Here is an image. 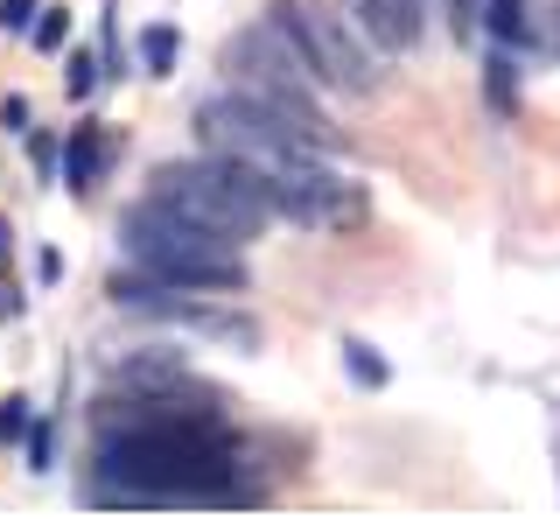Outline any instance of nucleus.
Here are the masks:
<instances>
[{"label": "nucleus", "mask_w": 560, "mask_h": 519, "mask_svg": "<svg viewBox=\"0 0 560 519\" xmlns=\"http://www.w3.org/2000/svg\"><path fill=\"white\" fill-rule=\"evenodd\" d=\"M197 141L210 154H232L245 169H280V162H294V154H329L308 127L280 119L273 106H259V99H245V92L203 99L197 106Z\"/></svg>", "instance_id": "obj_5"}, {"label": "nucleus", "mask_w": 560, "mask_h": 519, "mask_svg": "<svg viewBox=\"0 0 560 519\" xmlns=\"http://www.w3.org/2000/svg\"><path fill=\"white\" fill-rule=\"evenodd\" d=\"M238 442L218 414L154 428H105L98 506H259V484H238Z\"/></svg>", "instance_id": "obj_1"}, {"label": "nucleus", "mask_w": 560, "mask_h": 519, "mask_svg": "<svg viewBox=\"0 0 560 519\" xmlns=\"http://www.w3.org/2000/svg\"><path fill=\"white\" fill-rule=\"evenodd\" d=\"M273 28H288V43L302 49V64L315 71V84H329V92H350V99H372L378 92V57L364 49V36L343 22V14L315 8V0H273L267 8Z\"/></svg>", "instance_id": "obj_6"}, {"label": "nucleus", "mask_w": 560, "mask_h": 519, "mask_svg": "<svg viewBox=\"0 0 560 519\" xmlns=\"http://www.w3.org/2000/svg\"><path fill=\"white\" fill-rule=\"evenodd\" d=\"M224 71H232V92L273 106L280 119H294V127H308L323 148L337 141L323 99H315V71L302 64V49L288 43V28L259 22V28H245V36H232V43H224Z\"/></svg>", "instance_id": "obj_4"}, {"label": "nucleus", "mask_w": 560, "mask_h": 519, "mask_svg": "<svg viewBox=\"0 0 560 519\" xmlns=\"http://www.w3.org/2000/svg\"><path fill=\"white\" fill-rule=\"evenodd\" d=\"M358 28L378 49H413L428 28V0H358Z\"/></svg>", "instance_id": "obj_9"}, {"label": "nucleus", "mask_w": 560, "mask_h": 519, "mask_svg": "<svg viewBox=\"0 0 560 519\" xmlns=\"http://www.w3.org/2000/svg\"><path fill=\"white\" fill-rule=\"evenodd\" d=\"M483 99H490V113H504V119L518 113V71H512V57H490L483 64Z\"/></svg>", "instance_id": "obj_12"}, {"label": "nucleus", "mask_w": 560, "mask_h": 519, "mask_svg": "<svg viewBox=\"0 0 560 519\" xmlns=\"http://www.w3.org/2000/svg\"><path fill=\"white\" fill-rule=\"evenodd\" d=\"M259 183H267L273 218H294L308 232H350V224H364V211H372L358 183L323 169V154H294L280 169H259Z\"/></svg>", "instance_id": "obj_7"}, {"label": "nucleus", "mask_w": 560, "mask_h": 519, "mask_svg": "<svg viewBox=\"0 0 560 519\" xmlns=\"http://www.w3.org/2000/svg\"><path fill=\"white\" fill-rule=\"evenodd\" d=\"M98 169H105V134L98 127H78V134H70V148H63V183L70 189H92Z\"/></svg>", "instance_id": "obj_10"}, {"label": "nucleus", "mask_w": 560, "mask_h": 519, "mask_svg": "<svg viewBox=\"0 0 560 519\" xmlns=\"http://www.w3.org/2000/svg\"><path fill=\"white\" fill-rule=\"evenodd\" d=\"M343 372L358 379V387H385V379H393V372H385V358H378L364 337H350V344H343Z\"/></svg>", "instance_id": "obj_14"}, {"label": "nucleus", "mask_w": 560, "mask_h": 519, "mask_svg": "<svg viewBox=\"0 0 560 519\" xmlns=\"http://www.w3.org/2000/svg\"><path fill=\"white\" fill-rule=\"evenodd\" d=\"M448 14H455V36H469L483 22V0H448Z\"/></svg>", "instance_id": "obj_19"}, {"label": "nucleus", "mask_w": 560, "mask_h": 519, "mask_svg": "<svg viewBox=\"0 0 560 519\" xmlns=\"http://www.w3.org/2000/svg\"><path fill=\"white\" fill-rule=\"evenodd\" d=\"M154 197L175 204L183 218L210 224V232L238 239V246H245V239H259V232H267V218H273L259 169L232 162V154H210V162H162V169H154Z\"/></svg>", "instance_id": "obj_3"}, {"label": "nucleus", "mask_w": 560, "mask_h": 519, "mask_svg": "<svg viewBox=\"0 0 560 519\" xmlns=\"http://www.w3.org/2000/svg\"><path fill=\"white\" fill-rule=\"evenodd\" d=\"M0 127H8V134L28 127V99H8V106H0Z\"/></svg>", "instance_id": "obj_20"}, {"label": "nucleus", "mask_w": 560, "mask_h": 519, "mask_svg": "<svg viewBox=\"0 0 560 519\" xmlns=\"http://www.w3.org/2000/svg\"><path fill=\"white\" fill-rule=\"evenodd\" d=\"M119 246L140 274H162L175 288H210V296H238L245 288V260H238V239L210 232V224L183 218L175 204L148 197L119 218Z\"/></svg>", "instance_id": "obj_2"}, {"label": "nucleus", "mask_w": 560, "mask_h": 519, "mask_svg": "<svg viewBox=\"0 0 560 519\" xmlns=\"http://www.w3.org/2000/svg\"><path fill=\"white\" fill-rule=\"evenodd\" d=\"M483 28L498 43H525V28H533L525 22V0H483Z\"/></svg>", "instance_id": "obj_13"}, {"label": "nucleus", "mask_w": 560, "mask_h": 519, "mask_svg": "<svg viewBox=\"0 0 560 519\" xmlns=\"http://www.w3.org/2000/svg\"><path fill=\"white\" fill-rule=\"evenodd\" d=\"M43 0H0V28H35Z\"/></svg>", "instance_id": "obj_17"}, {"label": "nucleus", "mask_w": 560, "mask_h": 519, "mask_svg": "<svg viewBox=\"0 0 560 519\" xmlns=\"http://www.w3.org/2000/svg\"><path fill=\"white\" fill-rule=\"evenodd\" d=\"M113 302L133 309V316H154V323H183V331H197L210 344H238V351H253V344H259V323L253 316H238V309H210L197 288H175V281L140 274V267L113 281Z\"/></svg>", "instance_id": "obj_8"}, {"label": "nucleus", "mask_w": 560, "mask_h": 519, "mask_svg": "<svg viewBox=\"0 0 560 519\" xmlns=\"http://www.w3.org/2000/svg\"><path fill=\"white\" fill-rule=\"evenodd\" d=\"M28 436V401H0V442H22Z\"/></svg>", "instance_id": "obj_16"}, {"label": "nucleus", "mask_w": 560, "mask_h": 519, "mask_svg": "<svg viewBox=\"0 0 560 519\" xmlns=\"http://www.w3.org/2000/svg\"><path fill=\"white\" fill-rule=\"evenodd\" d=\"M28 457H35V471H49V428H35V436H28Z\"/></svg>", "instance_id": "obj_21"}, {"label": "nucleus", "mask_w": 560, "mask_h": 519, "mask_svg": "<svg viewBox=\"0 0 560 519\" xmlns=\"http://www.w3.org/2000/svg\"><path fill=\"white\" fill-rule=\"evenodd\" d=\"M28 36H35V49H63V36H70V14H63V8H43Z\"/></svg>", "instance_id": "obj_15"}, {"label": "nucleus", "mask_w": 560, "mask_h": 519, "mask_svg": "<svg viewBox=\"0 0 560 519\" xmlns=\"http://www.w3.org/2000/svg\"><path fill=\"white\" fill-rule=\"evenodd\" d=\"M175 57H183V36H175L168 22L140 28V64H148V78H168V71H175Z\"/></svg>", "instance_id": "obj_11"}, {"label": "nucleus", "mask_w": 560, "mask_h": 519, "mask_svg": "<svg viewBox=\"0 0 560 519\" xmlns=\"http://www.w3.org/2000/svg\"><path fill=\"white\" fill-rule=\"evenodd\" d=\"M63 84H70V99H84V92H92V84H98V64H92V57H70Z\"/></svg>", "instance_id": "obj_18"}]
</instances>
